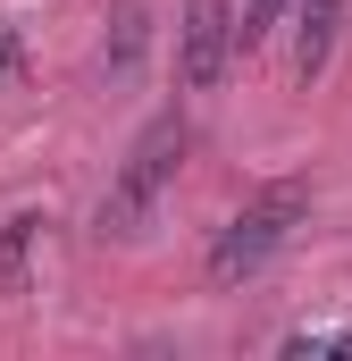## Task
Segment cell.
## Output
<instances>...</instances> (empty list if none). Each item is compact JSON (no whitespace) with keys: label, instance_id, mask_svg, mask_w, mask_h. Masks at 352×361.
Returning a JSON list of instances; mask_svg holds the SVG:
<instances>
[{"label":"cell","instance_id":"1","mask_svg":"<svg viewBox=\"0 0 352 361\" xmlns=\"http://www.w3.org/2000/svg\"><path fill=\"white\" fill-rule=\"evenodd\" d=\"M184 152H193V126H184L176 109H168V118H151V126L134 135V152L118 160L109 193H101V210H92V235H101V244H126V235H143V219L160 210V193L176 185Z\"/></svg>","mask_w":352,"mask_h":361},{"label":"cell","instance_id":"2","mask_svg":"<svg viewBox=\"0 0 352 361\" xmlns=\"http://www.w3.org/2000/svg\"><path fill=\"white\" fill-rule=\"evenodd\" d=\"M310 219V185L302 177H277L260 185L227 227H218V244H210V286H244V277H260L277 252H285V235Z\"/></svg>","mask_w":352,"mask_h":361},{"label":"cell","instance_id":"3","mask_svg":"<svg viewBox=\"0 0 352 361\" xmlns=\"http://www.w3.org/2000/svg\"><path fill=\"white\" fill-rule=\"evenodd\" d=\"M235 51H244L235 0H184V17H176V85H184V92H210L218 76H227Z\"/></svg>","mask_w":352,"mask_h":361},{"label":"cell","instance_id":"4","mask_svg":"<svg viewBox=\"0 0 352 361\" xmlns=\"http://www.w3.org/2000/svg\"><path fill=\"white\" fill-rule=\"evenodd\" d=\"M151 59V0H109L101 8V51H92V76L109 92H126Z\"/></svg>","mask_w":352,"mask_h":361},{"label":"cell","instance_id":"5","mask_svg":"<svg viewBox=\"0 0 352 361\" xmlns=\"http://www.w3.org/2000/svg\"><path fill=\"white\" fill-rule=\"evenodd\" d=\"M344 17H352V0H294V85H319L327 76Z\"/></svg>","mask_w":352,"mask_h":361},{"label":"cell","instance_id":"6","mask_svg":"<svg viewBox=\"0 0 352 361\" xmlns=\"http://www.w3.org/2000/svg\"><path fill=\"white\" fill-rule=\"evenodd\" d=\"M34 244H42V219L34 210L0 219V302H25L34 294Z\"/></svg>","mask_w":352,"mask_h":361},{"label":"cell","instance_id":"7","mask_svg":"<svg viewBox=\"0 0 352 361\" xmlns=\"http://www.w3.org/2000/svg\"><path fill=\"white\" fill-rule=\"evenodd\" d=\"M285 8H294V0H235V34H244V51L277 34V17H285Z\"/></svg>","mask_w":352,"mask_h":361},{"label":"cell","instance_id":"8","mask_svg":"<svg viewBox=\"0 0 352 361\" xmlns=\"http://www.w3.org/2000/svg\"><path fill=\"white\" fill-rule=\"evenodd\" d=\"M25 92V42H17V25L0 17V101H17Z\"/></svg>","mask_w":352,"mask_h":361},{"label":"cell","instance_id":"9","mask_svg":"<svg viewBox=\"0 0 352 361\" xmlns=\"http://www.w3.org/2000/svg\"><path fill=\"white\" fill-rule=\"evenodd\" d=\"M285 353H352V328H294Z\"/></svg>","mask_w":352,"mask_h":361}]
</instances>
